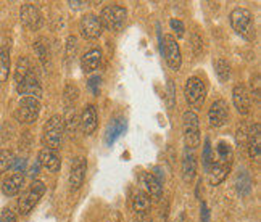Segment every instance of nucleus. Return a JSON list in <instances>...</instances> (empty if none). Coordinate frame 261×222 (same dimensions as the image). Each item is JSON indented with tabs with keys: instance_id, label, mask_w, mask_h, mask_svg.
I'll return each mask as SVG.
<instances>
[{
	"instance_id": "obj_19",
	"label": "nucleus",
	"mask_w": 261,
	"mask_h": 222,
	"mask_svg": "<svg viewBox=\"0 0 261 222\" xmlns=\"http://www.w3.org/2000/svg\"><path fill=\"white\" fill-rule=\"evenodd\" d=\"M79 123L83 126V130L86 135H90L95 132L97 124H98V116H97V108L95 105H87L83 111V116L79 119Z\"/></svg>"
},
{
	"instance_id": "obj_3",
	"label": "nucleus",
	"mask_w": 261,
	"mask_h": 222,
	"mask_svg": "<svg viewBox=\"0 0 261 222\" xmlns=\"http://www.w3.org/2000/svg\"><path fill=\"white\" fill-rule=\"evenodd\" d=\"M127 18L126 8L121 5H107L102 10V15H100V23L103 27H107L108 31H121Z\"/></svg>"
},
{
	"instance_id": "obj_43",
	"label": "nucleus",
	"mask_w": 261,
	"mask_h": 222,
	"mask_svg": "<svg viewBox=\"0 0 261 222\" xmlns=\"http://www.w3.org/2000/svg\"><path fill=\"white\" fill-rule=\"evenodd\" d=\"M139 222H153L148 216H144V217H139Z\"/></svg>"
},
{
	"instance_id": "obj_6",
	"label": "nucleus",
	"mask_w": 261,
	"mask_h": 222,
	"mask_svg": "<svg viewBox=\"0 0 261 222\" xmlns=\"http://www.w3.org/2000/svg\"><path fill=\"white\" fill-rule=\"evenodd\" d=\"M182 129L186 147L195 150L200 145V119L194 111H186L182 116Z\"/></svg>"
},
{
	"instance_id": "obj_28",
	"label": "nucleus",
	"mask_w": 261,
	"mask_h": 222,
	"mask_svg": "<svg viewBox=\"0 0 261 222\" xmlns=\"http://www.w3.org/2000/svg\"><path fill=\"white\" fill-rule=\"evenodd\" d=\"M31 73V66H29V62H28V58L26 57H21L18 60V63H16V71H15V84L18 86L21 80Z\"/></svg>"
},
{
	"instance_id": "obj_11",
	"label": "nucleus",
	"mask_w": 261,
	"mask_h": 222,
	"mask_svg": "<svg viewBox=\"0 0 261 222\" xmlns=\"http://www.w3.org/2000/svg\"><path fill=\"white\" fill-rule=\"evenodd\" d=\"M79 31L84 39H98L103 33V26L100 23V18L95 15H86L83 16L81 23H79Z\"/></svg>"
},
{
	"instance_id": "obj_5",
	"label": "nucleus",
	"mask_w": 261,
	"mask_h": 222,
	"mask_svg": "<svg viewBox=\"0 0 261 222\" xmlns=\"http://www.w3.org/2000/svg\"><path fill=\"white\" fill-rule=\"evenodd\" d=\"M65 135V126H63V118L60 115H54L47 121V124L44 127V142L47 148L57 150L60 148L63 142Z\"/></svg>"
},
{
	"instance_id": "obj_33",
	"label": "nucleus",
	"mask_w": 261,
	"mask_h": 222,
	"mask_svg": "<svg viewBox=\"0 0 261 222\" xmlns=\"http://www.w3.org/2000/svg\"><path fill=\"white\" fill-rule=\"evenodd\" d=\"M77 95H79L77 87L73 86V84H69V86L66 87V90H65V100H66V102H68L69 105H71V103H73V100L77 98Z\"/></svg>"
},
{
	"instance_id": "obj_27",
	"label": "nucleus",
	"mask_w": 261,
	"mask_h": 222,
	"mask_svg": "<svg viewBox=\"0 0 261 222\" xmlns=\"http://www.w3.org/2000/svg\"><path fill=\"white\" fill-rule=\"evenodd\" d=\"M213 66H215V71H216L221 82H227L230 77V65L224 58H216L213 62Z\"/></svg>"
},
{
	"instance_id": "obj_41",
	"label": "nucleus",
	"mask_w": 261,
	"mask_h": 222,
	"mask_svg": "<svg viewBox=\"0 0 261 222\" xmlns=\"http://www.w3.org/2000/svg\"><path fill=\"white\" fill-rule=\"evenodd\" d=\"M39 168H41V164H39V161H36V163L33 164V168H31V171H29V176H31L33 179L39 174Z\"/></svg>"
},
{
	"instance_id": "obj_2",
	"label": "nucleus",
	"mask_w": 261,
	"mask_h": 222,
	"mask_svg": "<svg viewBox=\"0 0 261 222\" xmlns=\"http://www.w3.org/2000/svg\"><path fill=\"white\" fill-rule=\"evenodd\" d=\"M230 26L232 29L242 36L245 40H255L256 37V27H255V19L250 10L247 8H236L230 13Z\"/></svg>"
},
{
	"instance_id": "obj_9",
	"label": "nucleus",
	"mask_w": 261,
	"mask_h": 222,
	"mask_svg": "<svg viewBox=\"0 0 261 222\" xmlns=\"http://www.w3.org/2000/svg\"><path fill=\"white\" fill-rule=\"evenodd\" d=\"M162 52L165 55L168 66L174 69V71H177L180 68V63H182V58H180V48L174 36L171 34L165 36V39L162 40Z\"/></svg>"
},
{
	"instance_id": "obj_31",
	"label": "nucleus",
	"mask_w": 261,
	"mask_h": 222,
	"mask_svg": "<svg viewBox=\"0 0 261 222\" xmlns=\"http://www.w3.org/2000/svg\"><path fill=\"white\" fill-rule=\"evenodd\" d=\"M203 168L208 173L210 166H212V159H213V151H212V142H210V138H205V145H203Z\"/></svg>"
},
{
	"instance_id": "obj_18",
	"label": "nucleus",
	"mask_w": 261,
	"mask_h": 222,
	"mask_svg": "<svg viewBox=\"0 0 261 222\" xmlns=\"http://www.w3.org/2000/svg\"><path fill=\"white\" fill-rule=\"evenodd\" d=\"M126 127H127V124H126V119L124 118H116V119H113L112 123L108 124V127H107L105 144L108 147H112L116 142V140L126 132Z\"/></svg>"
},
{
	"instance_id": "obj_22",
	"label": "nucleus",
	"mask_w": 261,
	"mask_h": 222,
	"mask_svg": "<svg viewBox=\"0 0 261 222\" xmlns=\"http://www.w3.org/2000/svg\"><path fill=\"white\" fill-rule=\"evenodd\" d=\"M83 71L84 73H92L102 63V52L98 48H90L89 52L83 57Z\"/></svg>"
},
{
	"instance_id": "obj_7",
	"label": "nucleus",
	"mask_w": 261,
	"mask_h": 222,
	"mask_svg": "<svg viewBox=\"0 0 261 222\" xmlns=\"http://www.w3.org/2000/svg\"><path fill=\"white\" fill-rule=\"evenodd\" d=\"M41 113V102L37 98L23 97L16 108V119L23 124H33Z\"/></svg>"
},
{
	"instance_id": "obj_30",
	"label": "nucleus",
	"mask_w": 261,
	"mask_h": 222,
	"mask_svg": "<svg viewBox=\"0 0 261 222\" xmlns=\"http://www.w3.org/2000/svg\"><path fill=\"white\" fill-rule=\"evenodd\" d=\"M15 161V156L10 150H0V174L7 173L8 169H12V164Z\"/></svg>"
},
{
	"instance_id": "obj_38",
	"label": "nucleus",
	"mask_w": 261,
	"mask_h": 222,
	"mask_svg": "<svg viewBox=\"0 0 261 222\" xmlns=\"http://www.w3.org/2000/svg\"><path fill=\"white\" fill-rule=\"evenodd\" d=\"M192 47H194L195 55H200V53H202V50H203V42H202V39H200L197 34H192Z\"/></svg>"
},
{
	"instance_id": "obj_39",
	"label": "nucleus",
	"mask_w": 261,
	"mask_h": 222,
	"mask_svg": "<svg viewBox=\"0 0 261 222\" xmlns=\"http://www.w3.org/2000/svg\"><path fill=\"white\" fill-rule=\"evenodd\" d=\"M89 89L92 90L94 95H98V90H100V76H94L89 79Z\"/></svg>"
},
{
	"instance_id": "obj_35",
	"label": "nucleus",
	"mask_w": 261,
	"mask_h": 222,
	"mask_svg": "<svg viewBox=\"0 0 261 222\" xmlns=\"http://www.w3.org/2000/svg\"><path fill=\"white\" fill-rule=\"evenodd\" d=\"M168 95H166V98H168V108H173L174 106V103H176V97H174V84H173V80H168Z\"/></svg>"
},
{
	"instance_id": "obj_20",
	"label": "nucleus",
	"mask_w": 261,
	"mask_h": 222,
	"mask_svg": "<svg viewBox=\"0 0 261 222\" xmlns=\"http://www.w3.org/2000/svg\"><path fill=\"white\" fill-rule=\"evenodd\" d=\"M150 208H152V198H150L145 191L137 190L134 197H133V209L139 217H144L150 213Z\"/></svg>"
},
{
	"instance_id": "obj_25",
	"label": "nucleus",
	"mask_w": 261,
	"mask_h": 222,
	"mask_svg": "<svg viewBox=\"0 0 261 222\" xmlns=\"http://www.w3.org/2000/svg\"><path fill=\"white\" fill-rule=\"evenodd\" d=\"M197 173V159L192 153H187L184 155V161H182V179L186 182H190Z\"/></svg>"
},
{
	"instance_id": "obj_4",
	"label": "nucleus",
	"mask_w": 261,
	"mask_h": 222,
	"mask_svg": "<svg viewBox=\"0 0 261 222\" xmlns=\"http://www.w3.org/2000/svg\"><path fill=\"white\" fill-rule=\"evenodd\" d=\"M44 193H45V184L41 182V180H33V184L29 185V188L21 195V198L18 200L19 214L26 216V214L31 213Z\"/></svg>"
},
{
	"instance_id": "obj_23",
	"label": "nucleus",
	"mask_w": 261,
	"mask_h": 222,
	"mask_svg": "<svg viewBox=\"0 0 261 222\" xmlns=\"http://www.w3.org/2000/svg\"><path fill=\"white\" fill-rule=\"evenodd\" d=\"M63 126H65V132L73 137L77 132V126H79V118L76 113V108L73 105H68L65 111V118H63Z\"/></svg>"
},
{
	"instance_id": "obj_36",
	"label": "nucleus",
	"mask_w": 261,
	"mask_h": 222,
	"mask_svg": "<svg viewBox=\"0 0 261 222\" xmlns=\"http://www.w3.org/2000/svg\"><path fill=\"white\" fill-rule=\"evenodd\" d=\"M0 222H16V216L10 208H4L0 214Z\"/></svg>"
},
{
	"instance_id": "obj_10",
	"label": "nucleus",
	"mask_w": 261,
	"mask_h": 222,
	"mask_svg": "<svg viewBox=\"0 0 261 222\" xmlns=\"http://www.w3.org/2000/svg\"><path fill=\"white\" fill-rule=\"evenodd\" d=\"M19 18H21V23L31 29V31H37L42 26V13L36 5L33 4H24L21 7V12H19Z\"/></svg>"
},
{
	"instance_id": "obj_40",
	"label": "nucleus",
	"mask_w": 261,
	"mask_h": 222,
	"mask_svg": "<svg viewBox=\"0 0 261 222\" xmlns=\"http://www.w3.org/2000/svg\"><path fill=\"white\" fill-rule=\"evenodd\" d=\"M202 222H210V211L206 203H202Z\"/></svg>"
},
{
	"instance_id": "obj_29",
	"label": "nucleus",
	"mask_w": 261,
	"mask_h": 222,
	"mask_svg": "<svg viewBox=\"0 0 261 222\" xmlns=\"http://www.w3.org/2000/svg\"><path fill=\"white\" fill-rule=\"evenodd\" d=\"M34 50H36V53H37L39 60L42 62V65L47 68V66L50 65V50H48V45L45 44V40H44V39L36 40Z\"/></svg>"
},
{
	"instance_id": "obj_12",
	"label": "nucleus",
	"mask_w": 261,
	"mask_h": 222,
	"mask_svg": "<svg viewBox=\"0 0 261 222\" xmlns=\"http://www.w3.org/2000/svg\"><path fill=\"white\" fill-rule=\"evenodd\" d=\"M86 171H87V161L83 156H76L71 161V169H69V187L73 190L81 188V185L84 184L86 179Z\"/></svg>"
},
{
	"instance_id": "obj_8",
	"label": "nucleus",
	"mask_w": 261,
	"mask_h": 222,
	"mask_svg": "<svg viewBox=\"0 0 261 222\" xmlns=\"http://www.w3.org/2000/svg\"><path fill=\"white\" fill-rule=\"evenodd\" d=\"M184 95H186V102L190 106H195V108L202 106L206 98V87L203 84V80L195 76L189 77L184 87Z\"/></svg>"
},
{
	"instance_id": "obj_34",
	"label": "nucleus",
	"mask_w": 261,
	"mask_h": 222,
	"mask_svg": "<svg viewBox=\"0 0 261 222\" xmlns=\"http://www.w3.org/2000/svg\"><path fill=\"white\" fill-rule=\"evenodd\" d=\"M26 159L24 158H15L13 164H12V169L15 171V174H23L26 171Z\"/></svg>"
},
{
	"instance_id": "obj_32",
	"label": "nucleus",
	"mask_w": 261,
	"mask_h": 222,
	"mask_svg": "<svg viewBox=\"0 0 261 222\" xmlns=\"http://www.w3.org/2000/svg\"><path fill=\"white\" fill-rule=\"evenodd\" d=\"M237 187H239V191L240 193L247 195L250 190H252V179H250L248 174H240L239 176V182H237Z\"/></svg>"
},
{
	"instance_id": "obj_13",
	"label": "nucleus",
	"mask_w": 261,
	"mask_h": 222,
	"mask_svg": "<svg viewBox=\"0 0 261 222\" xmlns=\"http://www.w3.org/2000/svg\"><path fill=\"white\" fill-rule=\"evenodd\" d=\"M16 90H18L19 95H24V97H31V98H37V100L42 97L41 82H39L37 76L33 71L16 86Z\"/></svg>"
},
{
	"instance_id": "obj_21",
	"label": "nucleus",
	"mask_w": 261,
	"mask_h": 222,
	"mask_svg": "<svg viewBox=\"0 0 261 222\" xmlns=\"http://www.w3.org/2000/svg\"><path fill=\"white\" fill-rule=\"evenodd\" d=\"M23 185H24V174H12L4 180L2 191L5 197H15L19 193Z\"/></svg>"
},
{
	"instance_id": "obj_15",
	"label": "nucleus",
	"mask_w": 261,
	"mask_h": 222,
	"mask_svg": "<svg viewBox=\"0 0 261 222\" xmlns=\"http://www.w3.org/2000/svg\"><path fill=\"white\" fill-rule=\"evenodd\" d=\"M39 164L45 168L50 173H58L60 168H62V158L57 153V150H50V148H42L39 151Z\"/></svg>"
},
{
	"instance_id": "obj_1",
	"label": "nucleus",
	"mask_w": 261,
	"mask_h": 222,
	"mask_svg": "<svg viewBox=\"0 0 261 222\" xmlns=\"http://www.w3.org/2000/svg\"><path fill=\"white\" fill-rule=\"evenodd\" d=\"M234 161V151L227 142H219L216 147V155L213 153L212 166L208 169V177L212 185H219L229 174Z\"/></svg>"
},
{
	"instance_id": "obj_26",
	"label": "nucleus",
	"mask_w": 261,
	"mask_h": 222,
	"mask_svg": "<svg viewBox=\"0 0 261 222\" xmlns=\"http://www.w3.org/2000/svg\"><path fill=\"white\" fill-rule=\"evenodd\" d=\"M10 74V48L0 47V84L7 82Z\"/></svg>"
},
{
	"instance_id": "obj_14",
	"label": "nucleus",
	"mask_w": 261,
	"mask_h": 222,
	"mask_svg": "<svg viewBox=\"0 0 261 222\" xmlns=\"http://www.w3.org/2000/svg\"><path fill=\"white\" fill-rule=\"evenodd\" d=\"M229 108L224 100H216V102L208 109V121L213 127H221L227 123Z\"/></svg>"
},
{
	"instance_id": "obj_17",
	"label": "nucleus",
	"mask_w": 261,
	"mask_h": 222,
	"mask_svg": "<svg viewBox=\"0 0 261 222\" xmlns=\"http://www.w3.org/2000/svg\"><path fill=\"white\" fill-rule=\"evenodd\" d=\"M247 145H248V155L252 159H255L256 163H259L261 156V126L256 123L253 127L250 129L248 137H247Z\"/></svg>"
},
{
	"instance_id": "obj_37",
	"label": "nucleus",
	"mask_w": 261,
	"mask_h": 222,
	"mask_svg": "<svg viewBox=\"0 0 261 222\" xmlns=\"http://www.w3.org/2000/svg\"><path fill=\"white\" fill-rule=\"evenodd\" d=\"M169 26H171V27L174 29L179 37H182V36H184L186 27H184L182 21H179V19H171V21H169Z\"/></svg>"
},
{
	"instance_id": "obj_42",
	"label": "nucleus",
	"mask_w": 261,
	"mask_h": 222,
	"mask_svg": "<svg viewBox=\"0 0 261 222\" xmlns=\"http://www.w3.org/2000/svg\"><path fill=\"white\" fill-rule=\"evenodd\" d=\"M68 4L71 8H81L83 5H87V2H73V0H71V2H68Z\"/></svg>"
},
{
	"instance_id": "obj_24",
	"label": "nucleus",
	"mask_w": 261,
	"mask_h": 222,
	"mask_svg": "<svg viewBox=\"0 0 261 222\" xmlns=\"http://www.w3.org/2000/svg\"><path fill=\"white\" fill-rule=\"evenodd\" d=\"M144 185L148 191V197L153 198L155 201H160L163 198V188H162V184L158 182V180L152 176V173H147L144 176Z\"/></svg>"
},
{
	"instance_id": "obj_16",
	"label": "nucleus",
	"mask_w": 261,
	"mask_h": 222,
	"mask_svg": "<svg viewBox=\"0 0 261 222\" xmlns=\"http://www.w3.org/2000/svg\"><path fill=\"white\" fill-rule=\"evenodd\" d=\"M232 102L234 106L237 108V111L240 115H247L250 108H252V100H250V94L248 90L245 89V86L239 84L234 87L232 90Z\"/></svg>"
}]
</instances>
